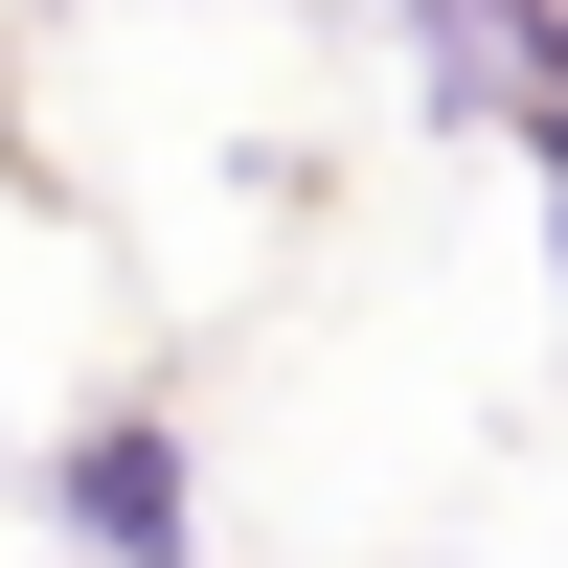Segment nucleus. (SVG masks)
Returning <instances> with one entry per match:
<instances>
[{
	"label": "nucleus",
	"mask_w": 568,
	"mask_h": 568,
	"mask_svg": "<svg viewBox=\"0 0 568 568\" xmlns=\"http://www.w3.org/2000/svg\"><path fill=\"white\" fill-rule=\"evenodd\" d=\"M23 524H45V546H91V568H205V433H182L160 387L69 409V433L23 455Z\"/></svg>",
	"instance_id": "nucleus-1"
},
{
	"label": "nucleus",
	"mask_w": 568,
	"mask_h": 568,
	"mask_svg": "<svg viewBox=\"0 0 568 568\" xmlns=\"http://www.w3.org/2000/svg\"><path fill=\"white\" fill-rule=\"evenodd\" d=\"M500 160H524V182H568V69L524 91V136H500Z\"/></svg>",
	"instance_id": "nucleus-2"
},
{
	"label": "nucleus",
	"mask_w": 568,
	"mask_h": 568,
	"mask_svg": "<svg viewBox=\"0 0 568 568\" xmlns=\"http://www.w3.org/2000/svg\"><path fill=\"white\" fill-rule=\"evenodd\" d=\"M546 273H568V182H546Z\"/></svg>",
	"instance_id": "nucleus-3"
},
{
	"label": "nucleus",
	"mask_w": 568,
	"mask_h": 568,
	"mask_svg": "<svg viewBox=\"0 0 568 568\" xmlns=\"http://www.w3.org/2000/svg\"><path fill=\"white\" fill-rule=\"evenodd\" d=\"M23 568H91V546H23Z\"/></svg>",
	"instance_id": "nucleus-4"
}]
</instances>
